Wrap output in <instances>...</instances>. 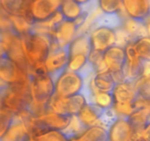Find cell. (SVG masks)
Instances as JSON below:
<instances>
[{"label": "cell", "instance_id": "6da1fadb", "mask_svg": "<svg viewBox=\"0 0 150 141\" xmlns=\"http://www.w3.org/2000/svg\"><path fill=\"white\" fill-rule=\"evenodd\" d=\"M32 102L29 110L35 118L48 111L50 100L55 94V81L48 74H29Z\"/></svg>", "mask_w": 150, "mask_h": 141}, {"label": "cell", "instance_id": "7a4b0ae2", "mask_svg": "<svg viewBox=\"0 0 150 141\" xmlns=\"http://www.w3.org/2000/svg\"><path fill=\"white\" fill-rule=\"evenodd\" d=\"M21 38L29 71L44 65L52 48L50 36L30 32Z\"/></svg>", "mask_w": 150, "mask_h": 141}, {"label": "cell", "instance_id": "3957f363", "mask_svg": "<svg viewBox=\"0 0 150 141\" xmlns=\"http://www.w3.org/2000/svg\"><path fill=\"white\" fill-rule=\"evenodd\" d=\"M1 109L15 115L29 109L32 102L29 84L7 85L1 83Z\"/></svg>", "mask_w": 150, "mask_h": 141}, {"label": "cell", "instance_id": "277c9868", "mask_svg": "<svg viewBox=\"0 0 150 141\" xmlns=\"http://www.w3.org/2000/svg\"><path fill=\"white\" fill-rule=\"evenodd\" d=\"M1 55H4L29 73V66L20 35L13 30L1 31Z\"/></svg>", "mask_w": 150, "mask_h": 141}, {"label": "cell", "instance_id": "5b68a950", "mask_svg": "<svg viewBox=\"0 0 150 141\" xmlns=\"http://www.w3.org/2000/svg\"><path fill=\"white\" fill-rule=\"evenodd\" d=\"M87 99L83 93L69 98H63L54 94L48 103V111L54 112L61 115L73 117L79 114Z\"/></svg>", "mask_w": 150, "mask_h": 141}, {"label": "cell", "instance_id": "8992f818", "mask_svg": "<svg viewBox=\"0 0 150 141\" xmlns=\"http://www.w3.org/2000/svg\"><path fill=\"white\" fill-rule=\"evenodd\" d=\"M85 79L77 72L65 70L55 81V94L63 98H69L83 93Z\"/></svg>", "mask_w": 150, "mask_h": 141}, {"label": "cell", "instance_id": "52a82bcc", "mask_svg": "<svg viewBox=\"0 0 150 141\" xmlns=\"http://www.w3.org/2000/svg\"><path fill=\"white\" fill-rule=\"evenodd\" d=\"M70 120L71 117L48 111L42 115L35 118L29 134L30 136L34 137L44 131H64L68 127Z\"/></svg>", "mask_w": 150, "mask_h": 141}, {"label": "cell", "instance_id": "ba28073f", "mask_svg": "<svg viewBox=\"0 0 150 141\" xmlns=\"http://www.w3.org/2000/svg\"><path fill=\"white\" fill-rule=\"evenodd\" d=\"M1 83L7 85L29 84V73L4 55L0 59Z\"/></svg>", "mask_w": 150, "mask_h": 141}, {"label": "cell", "instance_id": "9c48e42d", "mask_svg": "<svg viewBox=\"0 0 150 141\" xmlns=\"http://www.w3.org/2000/svg\"><path fill=\"white\" fill-rule=\"evenodd\" d=\"M69 60V46L62 48H52L44 63L47 73L56 81L60 75L67 70Z\"/></svg>", "mask_w": 150, "mask_h": 141}, {"label": "cell", "instance_id": "30bf717a", "mask_svg": "<svg viewBox=\"0 0 150 141\" xmlns=\"http://www.w3.org/2000/svg\"><path fill=\"white\" fill-rule=\"evenodd\" d=\"M92 51L103 54L112 46L117 45V30L105 26H98L89 32Z\"/></svg>", "mask_w": 150, "mask_h": 141}, {"label": "cell", "instance_id": "8fae6325", "mask_svg": "<svg viewBox=\"0 0 150 141\" xmlns=\"http://www.w3.org/2000/svg\"><path fill=\"white\" fill-rule=\"evenodd\" d=\"M62 0H31L29 16L33 22L48 20L60 11Z\"/></svg>", "mask_w": 150, "mask_h": 141}, {"label": "cell", "instance_id": "7c38bea8", "mask_svg": "<svg viewBox=\"0 0 150 141\" xmlns=\"http://www.w3.org/2000/svg\"><path fill=\"white\" fill-rule=\"evenodd\" d=\"M79 29L75 21L63 20L56 26L50 35L52 48L68 46L77 37Z\"/></svg>", "mask_w": 150, "mask_h": 141}, {"label": "cell", "instance_id": "4fadbf2b", "mask_svg": "<svg viewBox=\"0 0 150 141\" xmlns=\"http://www.w3.org/2000/svg\"><path fill=\"white\" fill-rule=\"evenodd\" d=\"M103 60L111 74L124 72L127 57L125 47L114 46L103 53Z\"/></svg>", "mask_w": 150, "mask_h": 141}, {"label": "cell", "instance_id": "5bb4252c", "mask_svg": "<svg viewBox=\"0 0 150 141\" xmlns=\"http://www.w3.org/2000/svg\"><path fill=\"white\" fill-rule=\"evenodd\" d=\"M114 106H129L134 104L137 98L135 82L125 80L117 83L112 92Z\"/></svg>", "mask_w": 150, "mask_h": 141}, {"label": "cell", "instance_id": "9a60e30c", "mask_svg": "<svg viewBox=\"0 0 150 141\" xmlns=\"http://www.w3.org/2000/svg\"><path fill=\"white\" fill-rule=\"evenodd\" d=\"M125 49L127 57V61L124 68L125 79L126 80L136 82L142 76L144 60H142L138 56L133 48L131 42L129 43L125 47Z\"/></svg>", "mask_w": 150, "mask_h": 141}, {"label": "cell", "instance_id": "2e32d148", "mask_svg": "<svg viewBox=\"0 0 150 141\" xmlns=\"http://www.w3.org/2000/svg\"><path fill=\"white\" fill-rule=\"evenodd\" d=\"M108 141H130L134 132L127 118L118 117L108 128Z\"/></svg>", "mask_w": 150, "mask_h": 141}, {"label": "cell", "instance_id": "e0dca14e", "mask_svg": "<svg viewBox=\"0 0 150 141\" xmlns=\"http://www.w3.org/2000/svg\"><path fill=\"white\" fill-rule=\"evenodd\" d=\"M123 7L130 19L144 22L150 15L149 1L147 0H123Z\"/></svg>", "mask_w": 150, "mask_h": 141}, {"label": "cell", "instance_id": "ac0fdd59", "mask_svg": "<svg viewBox=\"0 0 150 141\" xmlns=\"http://www.w3.org/2000/svg\"><path fill=\"white\" fill-rule=\"evenodd\" d=\"M29 135L26 125L15 115L5 133L0 137V141H26Z\"/></svg>", "mask_w": 150, "mask_h": 141}, {"label": "cell", "instance_id": "d6986e66", "mask_svg": "<svg viewBox=\"0 0 150 141\" xmlns=\"http://www.w3.org/2000/svg\"><path fill=\"white\" fill-rule=\"evenodd\" d=\"M103 111L95 104L87 102L77 116L83 126L87 129L99 124Z\"/></svg>", "mask_w": 150, "mask_h": 141}, {"label": "cell", "instance_id": "ffe728a7", "mask_svg": "<svg viewBox=\"0 0 150 141\" xmlns=\"http://www.w3.org/2000/svg\"><path fill=\"white\" fill-rule=\"evenodd\" d=\"M60 13L64 20L76 21L83 16L85 11L79 0H64L62 1Z\"/></svg>", "mask_w": 150, "mask_h": 141}, {"label": "cell", "instance_id": "44dd1931", "mask_svg": "<svg viewBox=\"0 0 150 141\" xmlns=\"http://www.w3.org/2000/svg\"><path fill=\"white\" fill-rule=\"evenodd\" d=\"M30 2L31 0H1L0 8L9 15L29 17Z\"/></svg>", "mask_w": 150, "mask_h": 141}, {"label": "cell", "instance_id": "7402d4cb", "mask_svg": "<svg viewBox=\"0 0 150 141\" xmlns=\"http://www.w3.org/2000/svg\"><path fill=\"white\" fill-rule=\"evenodd\" d=\"M69 141H108V129L100 125H95L87 128L81 134Z\"/></svg>", "mask_w": 150, "mask_h": 141}, {"label": "cell", "instance_id": "603a6c76", "mask_svg": "<svg viewBox=\"0 0 150 141\" xmlns=\"http://www.w3.org/2000/svg\"><path fill=\"white\" fill-rule=\"evenodd\" d=\"M89 82L98 90L110 93H112L117 85L112 74L109 71L95 73L89 79Z\"/></svg>", "mask_w": 150, "mask_h": 141}, {"label": "cell", "instance_id": "cb8c5ba5", "mask_svg": "<svg viewBox=\"0 0 150 141\" xmlns=\"http://www.w3.org/2000/svg\"><path fill=\"white\" fill-rule=\"evenodd\" d=\"M70 56L83 54L89 57L92 52L90 36L89 33H82L77 35L73 42L69 45Z\"/></svg>", "mask_w": 150, "mask_h": 141}, {"label": "cell", "instance_id": "d4e9b609", "mask_svg": "<svg viewBox=\"0 0 150 141\" xmlns=\"http://www.w3.org/2000/svg\"><path fill=\"white\" fill-rule=\"evenodd\" d=\"M63 20L64 18L59 11L48 20L41 22H34L31 32L50 36L56 26Z\"/></svg>", "mask_w": 150, "mask_h": 141}, {"label": "cell", "instance_id": "484cf974", "mask_svg": "<svg viewBox=\"0 0 150 141\" xmlns=\"http://www.w3.org/2000/svg\"><path fill=\"white\" fill-rule=\"evenodd\" d=\"M11 29L21 37L30 33L34 22L26 16H13L9 15Z\"/></svg>", "mask_w": 150, "mask_h": 141}, {"label": "cell", "instance_id": "4316f807", "mask_svg": "<svg viewBox=\"0 0 150 141\" xmlns=\"http://www.w3.org/2000/svg\"><path fill=\"white\" fill-rule=\"evenodd\" d=\"M121 28L130 37L131 41L138 38L147 36L144 22L138 21L129 17L125 19Z\"/></svg>", "mask_w": 150, "mask_h": 141}, {"label": "cell", "instance_id": "83f0119b", "mask_svg": "<svg viewBox=\"0 0 150 141\" xmlns=\"http://www.w3.org/2000/svg\"><path fill=\"white\" fill-rule=\"evenodd\" d=\"M128 120L133 128L134 134L141 135L144 128L150 120V111L136 110L128 118Z\"/></svg>", "mask_w": 150, "mask_h": 141}, {"label": "cell", "instance_id": "f1b7e54d", "mask_svg": "<svg viewBox=\"0 0 150 141\" xmlns=\"http://www.w3.org/2000/svg\"><path fill=\"white\" fill-rule=\"evenodd\" d=\"M136 54L143 60L150 58V38L148 36L138 38L130 41Z\"/></svg>", "mask_w": 150, "mask_h": 141}, {"label": "cell", "instance_id": "f546056e", "mask_svg": "<svg viewBox=\"0 0 150 141\" xmlns=\"http://www.w3.org/2000/svg\"><path fill=\"white\" fill-rule=\"evenodd\" d=\"M36 141H69L70 139L63 131L48 130L33 137Z\"/></svg>", "mask_w": 150, "mask_h": 141}, {"label": "cell", "instance_id": "4dcf8cb0", "mask_svg": "<svg viewBox=\"0 0 150 141\" xmlns=\"http://www.w3.org/2000/svg\"><path fill=\"white\" fill-rule=\"evenodd\" d=\"M99 8L105 14H117L124 10L122 1L117 0H100Z\"/></svg>", "mask_w": 150, "mask_h": 141}, {"label": "cell", "instance_id": "1f68e13d", "mask_svg": "<svg viewBox=\"0 0 150 141\" xmlns=\"http://www.w3.org/2000/svg\"><path fill=\"white\" fill-rule=\"evenodd\" d=\"M89 57L83 54L70 56L67 70L79 73L89 63Z\"/></svg>", "mask_w": 150, "mask_h": 141}, {"label": "cell", "instance_id": "d6a6232c", "mask_svg": "<svg viewBox=\"0 0 150 141\" xmlns=\"http://www.w3.org/2000/svg\"><path fill=\"white\" fill-rule=\"evenodd\" d=\"M137 96L150 99V76H142L135 82Z\"/></svg>", "mask_w": 150, "mask_h": 141}, {"label": "cell", "instance_id": "836d02e7", "mask_svg": "<svg viewBox=\"0 0 150 141\" xmlns=\"http://www.w3.org/2000/svg\"><path fill=\"white\" fill-rule=\"evenodd\" d=\"M89 63L92 64L95 73L108 71L103 60V54L92 51L89 57Z\"/></svg>", "mask_w": 150, "mask_h": 141}, {"label": "cell", "instance_id": "e575fe53", "mask_svg": "<svg viewBox=\"0 0 150 141\" xmlns=\"http://www.w3.org/2000/svg\"><path fill=\"white\" fill-rule=\"evenodd\" d=\"M86 129V128L83 126V124L79 120L78 116L76 115L71 117V120H70L68 127L66 129V130L63 131V132H64V133L67 135L69 139H71V138L81 134Z\"/></svg>", "mask_w": 150, "mask_h": 141}, {"label": "cell", "instance_id": "d590c367", "mask_svg": "<svg viewBox=\"0 0 150 141\" xmlns=\"http://www.w3.org/2000/svg\"><path fill=\"white\" fill-rule=\"evenodd\" d=\"M16 115L7 110L1 109L0 110V137L2 136L11 124Z\"/></svg>", "mask_w": 150, "mask_h": 141}, {"label": "cell", "instance_id": "8d00e7d4", "mask_svg": "<svg viewBox=\"0 0 150 141\" xmlns=\"http://www.w3.org/2000/svg\"><path fill=\"white\" fill-rule=\"evenodd\" d=\"M117 118H118V115L116 113L114 108L105 110L103 113L102 116H101L99 124L98 125H100V126H103V127L108 129V128L114 123V122Z\"/></svg>", "mask_w": 150, "mask_h": 141}, {"label": "cell", "instance_id": "74e56055", "mask_svg": "<svg viewBox=\"0 0 150 141\" xmlns=\"http://www.w3.org/2000/svg\"><path fill=\"white\" fill-rule=\"evenodd\" d=\"M140 135L144 141H150V120L144 128Z\"/></svg>", "mask_w": 150, "mask_h": 141}, {"label": "cell", "instance_id": "f35d334b", "mask_svg": "<svg viewBox=\"0 0 150 141\" xmlns=\"http://www.w3.org/2000/svg\"><path fill=\"white\" fill-rule=\"evenodd\" d=\"M144 25L145 28H146V33H147V36L150 38V15L144 21Z\"/></svg>", "mask_w": 150, "mask_h": 141}, {"label": "cell", "instance_id": "ab89813d", "mask_svg": "<svg viewBox=\"0 0 150 141\" xmlns=\"http://www.w3.org/2000/svg\"><path fill=\"white\" fill-rule=\"evenodd\" d=\"M130 141H144L143 140V138L141 137L140 135H136V134H134L133 136L132 137L131 139L130 140Z\"/></svg>", "mask_w": 150, "mask_h": 141}, {"label": "cell", "instance_id": "60d3db41", "mask_svg": "<svg viewBox=\"0 0 150 141\" xmlns=\"http://www.w3.org/2000/svg\"><path fill=\"white\" fill-rule=\"evenodd\" d=\"M26 141H36L35 140V138L33 137H32V136H29V137L27 138V139H26Z\"/></svg>", "mask_w": 150, "mask_h": 141}, {"label": "cell", "instance_id": "b9f144b4", "mask_svg": "<svg viewBox=\"0 0 150 141\" xmlns=\"http://www.w3.org/2000/svg\"><path fill=\"white\" fill-rule=\"evenodd\" d=\"M149 5H150V1H149Z\"/></svg>", "mask_w": 150, "mask_h": 141}, {"label": "cell", "instance_id": "7bdbcfd3", "mask_svg": "<svg viewBox=\"0 0 150 141\" xmlns=\"http://www.w3.org/2000/svg\"><path fill=\"white\" fill-rule=\"evenodd\" d=\"M149 61H150V58H149Z\"/></svg>", "mask_w": 150, "mask_h": 141}]
</instances>
